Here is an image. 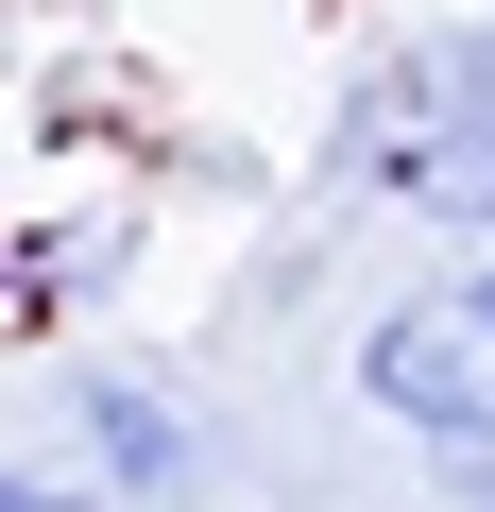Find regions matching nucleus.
I'll return each mask as SVG.
<instances>
[{"label":"nucleus","mask_w":495,"mask_h":512,"mask_svg":"<svg viewBox=\"0 0 495 512\" xmlns=\"http://www.w3.org/2000/svg\"><path fill=\"white\" fill-rule=\"evenodd\" d=\"M359 410L461 495V512H495V256H461V274H427V291H393L376 325H359Z\"/></svg>","instance_id":"nucleus-1"},{"label":"nucleus","mask_w":495,"mask_h":512,"mask_svg":"<svg viewBox=\"0 0 495 512\" xmlns=\"http://www.w3.org/2000/svg\"><path fill=\"white\" fill-rule=\"evenodd\" d=\"M52 461H86L120 512H188L205 495V427H188L171 376H69V444Z\"/></svg>","instance_id":"nucleus-2"},{"label":"nucleus","mask_w":495,"mask_h":512,"mask_svg":"<svg viewBox=\"0 0 495 512\" xmlns=\"http://www.w3.org/2000/svg\"><path fill=\"white\" fill-rule=\"evenodd\" d=\"M0 512H120V495H103V478H86V461H52V444H35V461H18V478H0Z\"/></svg>","instance_id":"nucleus-3"}]
</instances>
